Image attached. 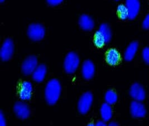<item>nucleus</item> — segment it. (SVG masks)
<instances>
[{
    "label": "nucleus",
    "instance_id": "5701e85b",
    "mask_svg": "<svg viewBox=\"0 0 149 126\" xmlns=\"http://www.w3.org/2000/svg\"><path fill=\"white\" fill-rule=\"evenodd\" d=\"M142 27L144 29L149 30V13L146 15L142 23Z\"/></svg>",
    "mask_w": 149,
    "mask_h": 126
},
{
    "label": "nucleus",
    "instance_id": "6ab92c4d",
    "mask_svg": "<svg viewBox=\"0 0 149 126\" xmlns=\"http://www.w3.org/2000/svg\"><path fill=\"white\" fill-rule=\"evenodd\" d=\"M118 99L117 94L112 90H108L104 95V100L106 103L109 105H112L116 103Z\"/></svg>",
    "mask_w": 149,
    "mask_h": 126
},
{
    "label": "nucleus",
    "instance_id": "b1692460",
    "mask_svg": "<svg viewBox=\"0 0 149 126\" xmlns=\"http://www.w3.org/2000/svg\"><path fill=\"white\" fill-rule=\"evenodd\" d=\"M64 0H47V4L52 6L60 5Z\"/></svg>",
    "mask_w": 149,
    "mask_h": 126
},
{
    "label": "nucleus",
    "instance_id": "f257e3e1",
    "mask_svg": "<svg viewBox=\"0 0 149 126\" xmlns=\"http://www.w3.org/2000/svg\"><path fill=\"white\" fill-rule=\"evenodd\" d=\"M60 82L56 79H52L47 82L45 89V98L49 105H54L58 101L61 94Z\"/></svg>",
    "mask_w": 149,
    "mask_h": 126
},
{
    "label": "nucleus",
    "instance_id": "4be33fe9",
    "mask_svg": "<svg viewBox=\"0 0 149 126\" xmlns=\"http://www.w3.org/2000/svg\"><path fill=\"white\" fill-rule=\"evenodd\" d=\"M142 57L144 62L149 65V47H146L142 50Z\"/></svg>",
    "mask_w": 149,
    "mask_h": 126
},
{
    "label": "nucleus",
    "instance_id": "39448f33",
    "mask_svg": "<svg viewBox=\"0 0 149 126\" xmlns=\"http://www.w3.org/2000/svg\"><path fill=\"white\" fill-rule=\"evenodd\" d=\"M14 51V43L10 39L5 40L0 50V57L3 61H7L12 57Z\"/></svg>",
    "mask_w": 149,
    "mask_h": 126
},
{
    "label": "nucleus",
    "instance_id": "f8f14e48",
    "mask_svg": "<svg viewBox=\"0 0 149 126\" xmlns=\"http://www.w3.org/2000/svg\"><path fill=\"white\" fill-rule=\"evenodd\" d=\"M33 85L29 81H24L21 85L19 90V97L22 101L30 99L33 93Z\"/></svg>",
    "mask_w": 149,
    "mask_h": 126
},
{
    "label": "nucleus",
    "instance_id": "4468645a",
    "mask_svg": "<svg viewBox=\"0 0 149 126\" xmlns=\"http://www.w3.org/2000/svg\"><path fill=\"white\" fill-rule=\"evenodd\" d=\"M47 73V67L44 65H39L32 74L33 79L36 82H41L45 79Z\"/></svg>",
    "mask_w": 149,
    "mask_h": 126
},
{
    "label": "nucleus",
    "instance_id": "423d86ee",
    "mask_svg": "<svg viewBox=\"0 0 149 126\" xmlns=\"http://www.w3.org/2000/svg\"><path fill=\"white\" fill-rule=\"evenodd\" d=\"M38 66L37 58L34 56H29L22 63L21 67L22 73L25 75H32Z\"/></svg>",
    "mask_w": 149,
    "mask_h": 126
},
{
    "label": "nucleus",
    "instance_id": "dca6fc26",
    "mask_svg": "<svg viewBox=\"0 0 149 126\" xmlns=\"http://www.w3.org/2000/svg\"><path fill=\"white\" fill-rule=\"evenodd\" d=\"M120 60V54L115 49H111L106 54V61L110 65L115 66Z\"/></svg>",
    "mask_w": 149,
    "mask_h": 126
},
{
    "label": "nucleus",
    "instance_id": "20e7f679",
    "mask_svg": "<svg viewBox=\"0 0 149 126\" xmlns=\"http://www.w3.org/2000/svg\"><path fill=\"white\" fill-rule=\"evenodd\" d=\"M45 34V28L40 24H33L28 27V37L30 39L33 41H39L42 39Z\"/></svg>",
    "mask_w": 149,
    "mask_h": 126
},
{
    "label": "nucleus",
    "instance_id": "f03ea898",
    "mask_svg": "<svg viewBox=\"0 0 149 126\" xmlns=\"http://www.w3.org/2000/svg\"><path fill=\"white\" fill-rule=\"evenodd\" d=\"M80 64V59L78 54L75 52L67 54L64 61V68L65 72L69 74L74 73Z\"/></svg>",
    "mask_w": 149,
    "mask_h": 126
},
{
    "label": "nucleus",
    "instance_id": "c756f323",
    "mask_svg": "<svg viewBox=\"0 0 149 126\" xmlns=\"http://www.w3.org/2000/svg\"><path fill=\"white\" fill-rule=\"evenodd\" d=\"M115 1H120V0H115Z\"/></svg>",
    "mask_w": 149,
    "mask_h": 126
},
{
    "label": "nucleus",
    "instance_id": "cd10ccee",
    "mask_svg": "<svg viewBox=\"0 0 149 126\" xmlns=\"http://www.w3.org/2000/svg\"><path fill=\"white\" fill-rule=\"evenodd\" d=\"M88 126H95V125L94 124V123H89L88 125Z\"/></svg>",
    "mask_w": 149,
    "mask_h": 126
},
{
    "label": "nucleus",
    "instance_id": "bb28decb",
    "mask_svg": "<svg viewBox=\"0 0 149 126\" xmlns=\"http://www.w3.org/2000/svg\"><path fill=\"white\" fill-rule=\"evenodd\" d=\"M109 126H118V125L115 122H111L109 123Z\"/></svg>",
    "mask_w": 149,
    "mask_h": 126
},
{
    "label": "nucleus",
    "instance_id": "6e6552de",
    "mask_svg": "<svg viewBox=\"0 0 149 126\" xmlns=\"http://www.w3.org/2000/svg\"><path fill=\"white\" fill-rule=\"evenodd\" d=\"M130 113L133 117L140 118L145 116L146 110L141 101L134 100L130 105Z\"/></svg>",
    "mask_w": 149,
    "mask_h": 126
},
{
    "label": "nucleus",
    "instance_id": "9b49d317",
    "mask_svg": "<svg viewBox=\"0 0 149 126\" xmlns=\"http://www.w3.org/2000/svg\"><path fill=\"white\" fill-rule=\"evenodd\" d=\"M81 74L84 79L90 80L93 78L95 73L94 63L90 60L85 61L81 66Z\"/></svg>",
    "mask_w": 149,
    "mask_h": 126
},
{
    "label": "nucleus",
    "instance_id": "aec40b11",
    "mask_svg": "<svg viewBox=\"0 0 149 126\" xmlns=\"http://www.w3.org/2000/svg\"><path fill=\"white\" fill-rule=\"evenodd\" d=\"M117 13L121 19L125 20L129 19V11L125 5L121 4L117 7Z\"/></svg>",
    "mask_w": 149,
    "mask_h": 126
},
{
    "label": "nucleus",
    "instance_id": "ddd939ff",
    "mask_svg": "<svg viewBox=\"0 0 149 126\" xmlns=\"http://www.w3.org/2000/svg\"><path fill=\"white\" fill-rule=\"evenodd\" d=\"M79 26L83 30L91 31L95 27V23L92 18L87 15H83L79 19Z\"/></svg>",
    "mask_w": 149,
    "mask_h": 126
},
{
    "label": "nucleus",
    "instance_id": "7ed1b4c3",
    "mask_svg": "<svg viewBox=\"0 0 149 126\" xmlns=\"http://www.w3.org/2000/svg\"><path fill=\"white\" fill-rule=\"evenodd\" d=\"M93 96L90 92L84 93L79 98L78 103V109L81 114L88 113L92 105Z\"/></svg>",
    "mask_w": 149,
    "mask_h": 126
},
{
    "label": "nucleus",
    "instance_id": "393cba45",
    "mask_svg": "<svg viewBox=\"0 0 149 126\" xmlns=\"http://www.w3.org/2000/svg\"><path fill=\"white\" fill-rule=\"evenodd\" d=\"M6 125V121L4 114L2 112L0 113V126H5Z\"/></svg>",
    "mask_w": 149,
    "mask_h": 126
},
{
    "label": "nucleus",
    "instance_id": "a211bd4d",
    "mask_svg": "<svg viewBox=\"0 0 149 126\" xmlns=\"http://www.w3.org/2000/svg\"><path fill=\"white\" fill-rule=\"evenodd\" d=\"M98 30L104 38L106 43H107L109 42L112 38V31L109 25L107 24H102Z\"/></svg>",
    "mask_w": 149,
    "mask_h": 126
},
{
    "label": "nucleus",
    "instance_id": "a878e982",
    "mask_svg": "<svg viewBox=\"0 0 149 126\" xmlns=\"http://www.w3.org/2000/svg\"><path fill=\"white\" fill-rule=\"evenodd\" d=\"M96 126H106V122L104 121L103 120H99L95 124Z\"/></svg>",
    "mask_w": 149,
    "mask_h": 126
},
{
    "label": "nucleus",
    "instance_id": "412c9836",
    "mask_svg": "<svg viewBox=\"0 0 149 126\" xmlns=\"http://www.w3.org/2000/svg\"><path fill=\"white\" fill-rule=\"evenodd\" d=\"M94 43L95 45L98 48H101L106 43L104 38L99 30H97L95 33Z\"/></svg>",
    "mask_w": 149,
    "mask_h": 126
},
{
    "label": "nucleus",
    "instance_id": "1a4fd4ad",
    "mask_svg": "<svg viewBox=\"0 0 149 126\" xmlns=\"http://www.w3.org/2000/svg\"><path fill=\"white\" fill-rule=\"evenodd\" d=\"M130 95L134 100L139 101H143L146 97V93L143 87L138 83H135L131 86Z\"/></svg>",
    "mask_w": 149,
    "mask_h": 126
},
{
    "label": "nucleus",
    "instance_id": "c85d7f7f",
    "mask_svg": "<svg viewBox=\"0 0 149 126\" xmlns=\"http://www.w3.org/2000/svg\"><path fill=\"white\" fill-rule=\"evenodd\" d=\"M5 1V0H0V2H3Z\"/></svg>",
    "mask_w": 149,
    "mask_h": 126
},
{
    "label": "nucleus",
    "instance_id": "0eeeda50",
    "mask_svg": "<svg viewBox=\"0 0 149 126\" xmlns=\"http://www.w3.org/2000/svg\"><path fill=\"white\" fill-rule=\"evenodd\" d=\"M14 111L16 115L21 120L27 119L30 114L29 106L23 101H18L15 103Z\"/></svg>",
    "mask_w": 149,
    "mask_h": 126
},
{
    "label": "nucleus",
    "instance_id": "f3484780",
    "mask_svg": "<svg viewBox=\"0 0 149 126\" xmlns=\"http://www.w3.org/2000/svg\"><path fill=\"white\" fill-rule=\"evenodd\" d=\"M100 114L102 120L106 122L109 121L112 117V109L111 105L107 103H103L100 109Z\"/></svg>",
    "mask_w": 149,
    "mask_h": 126
},
{
    "label": "nucleus",
    "instance_id": "2eb2a0df",
    "mask_svg": "<svg viewBox=\"0 0 149 126\" xmlns=\"http://www.w3.org/2000/svg\"><path fill=\"white\" fill-rule=\"evenodd\" d=\"M139 44L136 42L131 43L127 47L124 53V58L126 61H131L134 59L137 52Z\"/></svg>",
    "mask_w": 149,
    "mask_h": 126
},
{
    "label": "nucleus",
    "instance_id": "9d476101",
    "mask_svg": "<svg viewBox=\"0 0 149 126\" xmlns=\"http://www.w3.org/2000/svg\"><path fill=\"white\" fill-rule=\"evenodd\" d=\"M125 5L129 11L130 20L135 19L139 13L140 2L139 0H126Z\"/></svg>",
    "mask_w": 149,
    "mask_h": 126
}]
</instances>
